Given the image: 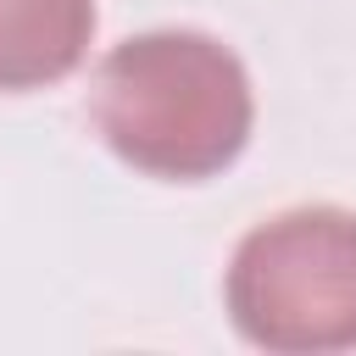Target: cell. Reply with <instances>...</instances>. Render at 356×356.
Wrapping results in <instances>:
<instances>
[{
  "instance_id": "cell-1",
  "label": "cell",
  "mask_w": 356,
  "mask_h": 356,
  "mask_svg": "<svg viewBox=\"0 0 356 356\" xmlns=\"http://www.w3.org/2000/svg\"><path fill=\"white\" fill-rule=\"evenodd\" d=\"M89 117L128 167L195 184L245 150L256 100L228 44L189 28H161L122 39L100 61Z\"/></svg>"
},
{
  "instance_id": "cell-2",
  "label": "cell",
  "mask_w": 356,
  "mask_h": 356,
  "mask_svg": "<svg viewBox=\"0 0 356 356\" xmlns=\"http://www.w3.org/2000/svg\"><path fill=\"white\" fill-rule=\"evenodd\" d=\"M234 328L278 356H328L356 345V217L295 206L250 228L228 261Z\"/></svg>"
},
{
  "instance_id": "cell-3",
  "label": "cell",
  "mask_w": 356,
  "mask_h": 356,
  "mask_svg": "<svg viewBox=\"0 0 356 356\" xmlns=\"http://www.w3.org/2000/svg\"><path fill=\"white\" fill-rule=\"evenodd\" d=\"M95 33V0H0V89L61 83Z\"/></svg>"
}]
</instances>
